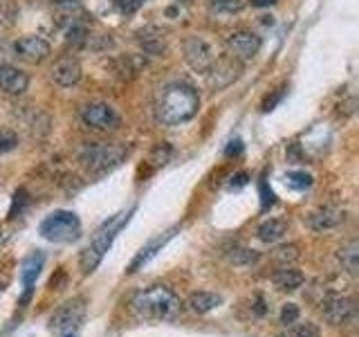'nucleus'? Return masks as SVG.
<instances>
[{
  "mask_svg": "<svg viewBox=\"0 0 359 337\" xmlns=\"http://www.w3.org/2000/svg\"><path fill=\"white\" fill-rule=\"evenodd\" d=\"M220 303H222V297L216 295V292H207V290L194 292V295L189 297V308L194 312H198V315L211 312L213 308H218Z\"/></svg>",
  "mask_w": 359,
  "mask_h": 337,
  "instance_id": "obj_20",
  "label": "nucleus"
},
{
  "mask_svg": "<svg viewBox=\"0 0 359 337\" xmlns=\"http://www.w3.org/2000/svg\"><path fill=\"white\" fill-rule=\"evenodd\" d=\"M224 153H227V155H241V153H243V142H241L238 138L231 140L227 149H224Z\"/></svg>",
  "mask_w": 359,
  "mask_h": 337,
  "instance_id": "obj_34",
  "label": "nucleus"
},
{
  "mask_svg": "<svg viewBox=\"0 0 359 337\" xmlns=\"http://www.w3.org/2000/svg\"><path fill=\"white\" fill-rule=\"evenodd\" d=\"M278 337H321V333H319V326L306 322L299 326H287V331Z\"/></svg>",
  "mask_w": 359,
  "mask_h": 337,
  "instance_id": "obj_25",
  "label": "nucleus"
},
{
  "mask_svg": "<svg viewBox=\"0 0 359 337\" xmlns=\"http://www.w3.org/2000/svg\"><path fill=\"white\" fill-rule=\"evenodd\" d=\"M43 265H45V254L41 250L32 252L29 256L22 258V263H20V284H22L20 306H25V303L32 299V295H34V284H36V279L41 275Z\"/></svg>",
  "mask_w": 359,
  "mask_h": 337,
  "instance_id": "obj_11",
  "label": "nucleus"
},
{
  "mask_svg": "<svg viewBox=\"0 0 359 337\" xmlns=\"http://www.w3.org/2000/svg\"><path fill=\"white\" fill-rule=\"evenodd\" d=\"M171 155H173L171 146H168V144H157L155 149H153V153H151V162L155 166H162V164H166L168 160H171Z\"/></svg>",
  "mask_w": 359,
  "mask_h": 337,
  "instance_id": "obj_27",
  "label": "nucleus"
},
{
  "mask_svg": "<svg viewBox=\"0 0 359 337\" xmlns=\"http://www.w3.org/2000/svg\"><path fill=\"white\" fill-rule=\"evenodd\" d=\"M39 232L43 239H48L52 243H72L81 234V220H79L74 211L59 209L43 218Z\"/></svg>",
  "mask_w": 359,
  "mask_h": 337,
  "instance_id": "obj_5",
  "label": "nucleus"
},
{
  "mask_svg": "<svg viewBox=\"0 0 359 337\" xmlns=\"http://www.w3.org/2000/svg\"><path fill=\"white\" fill-rule=\"evenodd\" d=\"M224 258H227L229 263L233 265H254L258 263V258H261V254H258L256 250H250V247L245 245H231L224 250Z\"/></svg>",
  "mask_w": 359,
  "mask_h": 337,
  "instance_id": "obj_22",
  "label": "nucleus"
},
{
  "mask_svg": "<svg viewBox=\"0 0 359 337\" xmlns=\"http://www.w3.org/2000/svg\"><path fill=\"white\" fill-rule=\"evenodd\" d=\"M344 220H346V211L337 209V207H323L319 211H312L308 216V225H310V230H314V232L334 230V227H339Z\"/></svg>",
  "mask_w": 359,
  "mask_h": 337,
  "instance_id": "obj_17",
  "label": "nucleus"
},
{
  "mask_svg": "<svg viewBox=\"0 0 359 337\" xmlns=\"http://www.w3.org/2000/svg\"><path fill=\"white\" fill-rule=\"evenodd\" d=\"M283 95H285V88H278L276 93L272 95V97H267V99L263 101V106H261V108H263V112H269V110H274V108H276V104H278V101L283 99Z\"/></svg>",
  "mask_w": 359,
  "mask_h": 337,
  "instance_id": "obj_32",
  "label": "nucleus"
},
{
  "mask_svg": "<svg viewBox=\"0 0 359 337\" xmlns=\"http://www.w3.org/2000/svg\"><path fill=\"white\" fill-rule=\"evenodd\" d=\"M245 7L243 0H211L209 9L213 11L216 16H233Z\"/></svg>",
  "mask_w": 359,
  "mask_h": 337,
  "instance_id": "obj_24",
  "label": "nucleus"
},
{
  "mask_svg": "<svg viewBox=\"0 0 359 337\" xmlns=\"http://www.w3.org/2000/svg\"><path fill=\"white\" fill-rule=\"evenodd\" d=\"M63 337H76L74 333H67V335H63Z\"/></svg>",
  "mask_w": 359,
  "mask_h": 337,
  "instance_id": "obj_39",
  "label": "nucleus"
},
{
  "mask_svg": "<svg viewBox=\"0 0 359 337\" xmlns=\"http://www.w3.org/2000/svg\"><path fill=\"white\" fill-rule=\"evenodd\" d=\"M128 155V149L121 144H86L81 153H79V162L86 166L88 173L101 176L112 171L115 166L123 162V157Z\"/></svg>",
  "mask_w": 359,
  "mask_h": 337,
  "instance_id": "obj_4",
  "label": "nucleus"
},
{
  "mask_svg": "<svg viewBox=\"0 0 359 337\" xmlns=\"http://www.w3.org/2000/svg\"><path fill=\"white\" fill-rule=\"evenodd\" d=\"M339 261L344 265V270H348L351 275H355L359 270V243L351 241L348 245H344L339 250Z\"/></svg>",
  "mask_w": 359,
  "mask_h": 337,
  "instance_id": "obj_23",
  "label": "nucleus"
},
{
  "mask_svg": "<svg viewBox=\"0 0 359 337\" xmlns=\"http://www.w3.org/2000/svg\"><path fill=\"white\" fill-rule=\"evenodd\" d=\"M285 180H287V185L294 189H308L312 185V176L306 171H290L285 176Z\"/></svg>",
  "mask_w": 359,
  "mask_h": 337,
  "instance_id": "obj_26",
  "label": "nucleus"
},
{
  "mask_svg": "<svg viewBox=\"0 0 359 337\" xmlns=\"http://www.w3.org/2000/svg\"><path fill=\"white\" fill-rule=\"evenodd\" d=\"M175 232H177V227H173V230H168V232H164V234H160V236H157V239H153L149 245H144L142 247V250L137 252V256H135L133 258V263L128 265V272L133 275V272H137V270L142 267V265H146V263H149L151 261V258L157 254V252H160L162 250V247L168 243V241H171L173 239V236H175Z\"/></svg>",
  "mask_w": 359,
  "mask_h": 337,
  "instance_id": "obj_18",
  "label": "nucleus"
},
{
  "mask_svg": "<svg viewBox=\"0 0 359 337\" xmlns=\"http://www.w3.org/2000/svg\"><path fill=\"white\" fill-rule=\"evenodd\" d=\"M130 306L142 319H173L180 312V297L166 286H151L133 297Z\"/></svg>",
  "mask_w": 359,
  "mask_h": 337,
  "instance_id": "obj_2",
  "label": "nucleus"
},
{
  "mask_svg": "<svg viewBox=\"0 0 359 337\" xmlns=\"http://www.w3.org/2000/svg\"><path fill=\"white\" fill-rule=\"evenodd\" d=\"M261 196H263V207L267 209V207H272L274 205V194H272V189L267 191V185L265 183H261Z\"/></svg>",
  "mask_w": 359,
  "mask_h": 337,
  "instance_id": "obj_33",
  "label": "nucleus"
},
{
  "mask_svg": "<svg viewBox=\"0 0 359 337\" xmlns=\"http://www.w3.org/2000/svg\"><path fill=\"white\" fill-rule=\"evenodd\" d=\"M272 281H274V286H276L278 290L292 292V290H297V288H301V286H303V275L299 272V270L287 267V265H285V267L276 270L274 277H272Z\"/></svg>",
  "mask_w": 359,
  "mask_h": 337,
  "instance_id": "obj_21",
  "label": "nucleus"
},
{
  "mask_svg": "<svg viewBox=\"0 0 359 337\" xmlns=\"http://www.w3.org/2000/svg\"><path fill=\"white\" fill-rule=\"evenodd\" d=\"M149 0H117V5H119V9L123 11V14H135L140 7H144Z\"/></svg>",
  "mask_w": 359,
  "mask_h": 337,
  "instance_id": "obj_31",
  "label": "nucleus"
},
{
  "mask_svg": "<svg viewBox=\"0 0 359 337\" xmlns=\"http://www.w3.org/2000/svg\"><path fill=\"white\" fill-rule=\"evenodd\" d=\"M261 48H263V39L252 29H238L229 34V39H227L229 56H233V59L241 63L256 59V54L261 52Z\"/></svg>",
  "mask_w": 359,
  "mask_h": 337,
  "instance_id": "obj_9",
  "label": "nucleus"
},
{
  "mask_svg": "<svg viewBox=\"0 0 359 337\" xmlns=\"http://www.w3.org/2000/svg\"><path fill=\"white\" fill-rule=\"evenodd\" d=\"M16 146H18V135L14 131H7V128L0 131V155L14 151Z\"/></svg>",
  "mask_w": 359,
  "mask_h": 337,
  "instance_id": "obj_28",
  "label": "nucleus"
},
{
  "mask_svg": "<svg viewBox=\"0 0 359 337\" xmlns=\"http://www.w3.org/2000/svg\"><path fill=\"white\" fill-rule=\"evenodd\" d=\"M299 306L297 303H285L283 310H280V324L283 326H292V324H297L299 319Z\"/></svg>",
  "mask_w": 359,
  "mask_h": 337,
  "instance_id": "obj_29",
  "label": "nucleus"
},
{
  "mask_svg": "<svg viewBox=\"0 0 359 337\" xmlns=\"http://www.w3.org/2000/svg\"><path fill=\"white\" fill-rule=\"evenodd\" d=\"M200 110L198 90L187 81H171L160 88L155 99V119L162 126H182Z\"/></svg>",
  "mask_w": 359,
  "mask_h": 337,
  "instance_id": "obj_1",
  "label": "nucleus"
},
{
  "mask_svg": "<svg viewBox=\"0 0 359 337\" xmlns=\"http://www.w3.org/2000/svg\"><path fill=\"white\" fill-rule=\"evenodd\" d=\"M14 52H16L18 59H22L25 63L36 65V63H43L45 59H48L52 48H50V43L41 37H22L16 41Z\"/></svg>",
  "mask_w": 359,
  "mask_h": 337,
  "instance_id": "obj_13",
  "label": "nucleus"
},
{
  "mask_svg": "<svg viewBox=\"0 0 359 337\" xmlns=\"http://www.w3.org/2000/svg\"><path fill=\"white\" fill-rule=\"evenodd\" d=\"M243 74V63L236 61L233 56H218L213 65L207 70V84L211 93H220V90L236 84Z\"/></svg>",
  "mask_w": 359,
  "mask_h": 337,
  "instance_id": "obj_7",
  "label": "nucleus"
},
{
  "mask_svg": "<svg viewBox=\"0 0 359 337\" xmlns=\"http://www.w3.org/2000/svg\"><path fill=\"white\" fill-rule=\"evenodd\" d=\"M83 317H86L83 299H74V301H67L61 310H56L50 326H52V331L67 335V333H74L79 326H81Z\"/></svg>",
  "mask_w": 359,
  "mask_h": 337,
  "instance_id": "obj_10",
  "label": "nucleus"
},
{
  "mask_svg": "<svg viewBox=\"0 0 359 337\" xmlns=\"http://www.w3.org/2000/svg\"><path fill=\"white\" fill-rule=\"evenodd\" d=\"M81 119L88 128H95L101 133L108 131H117L121 126V117L119 112L112 108L110 104H104V101H95V104H88L81 110Z\"/></svg>",
  "mask_w": 359,
  "mask_h": 337,
  "instance_id": "obj_8",
  "label": "nucleus"
},
{
  "mask_svg": "<svg viewBox=\"0 0 359 337\" xmlns=\"http://www.w3.org/2000/svg\"><path fill=\"white\" fill-rule=\"evenodd\" d=\"M258 306H263V299H258ZM256 312H258V315H263L265 308H256Z\"/></svg>",
  "mask_w": 359,
  "mask_h": 337,
  "instance_id": "obj_38",
  "label": "nucleus"
},
{
  "mask_svg": "<svg viewBox=\"0 0 359 337\" xmlns=\"http://www.w3.org/2000/svg\"><path fill=\"white\" fill-rule=\"evenodd\" d=\"M321 310H323V317L328 319L330 324H334V326L348 324L355 317V303H353V299L339 297V295L325 299L321 303Z\"/></svg>",
  "mask_w": 359,
  "mask_h": 337,
  "instance_id": "obj_14",
  "label": "nucleus"
},
{
  "mask_svg": "<svg viewBox=\"0 0 359 337\" xmlns=\"http://www.w3.org/2000/svg\"><path fill=\"white\" fill-rule=\"evenodd\" d=\"M81 77H83L81 63H79V59L72 54L61 56V59L52 65V81L61 88L76 86L79 81H81Z\"/></svg>",
  "mask_w": 359,
  "mask_h": 337,
  "instance_id": "obj_12",
  "label": "nucleus"
},
{
  "mask_svg": "<svg viewBox=\"0 0 359 337\" xmlns=\"http://www.w3.org/2000/svg\"><path fill=\"white\" fill-rule=\"evenodd\" d=\"M135 39H137L140 48L146 54H155L160 56L168 50V34L162 27H155V25H146L142 29L135 32Z\"/></svg>",
  "mask_w": 359,
  "mask_h": 337,
  "instance_id": "obj_15",
  "label": "nucleus"
},
{
  "mask_svg": "<svg viewBox=\"0 0 359 337\" xmlns=\"http://www.w3.org/2000/svg\"><path fill=\"white\" fill-rule=\"evenodd\" d=\"M218 48L216 43L209 41L202 34H194L184 41V61L194 72L207 74V70L213 65V61L218 59Z\"/></svg>",
  "mask_w": 359,
  "mask_h": 337,
  "instance_id": "obj_6",
  "label": "nucleus"
},
{
  "mask_svg": "<svg viewBox=\"0 0 359 337\" xmlns=\"http://www.w3.org/2000/svg\"><path fill=\"white\" fill-rule=\"evenodd\" d=\"M274 256L278 258V261H294V258H299V252H297V245H285V247H278V250L274 252Z\"/></svg>",
  "mask_w": 359,
  "mask_h": 337,
  "instance_id": "obj_30",
  "label": "nucleus"
},
{
  "mask_svg": "<svg viewBox=\"0 0 359 337\" xmlns=\"http://www.w3.org/2000/svg\"><path fill=\"white\" fill-rule=\"evenodd\" d=\"M133 211H135V209H128V211L117 213V216H112L110 220H106V223L101 225V227L95 232V236L90 239L88 247H86L83 254H81V270H83L86 275L95 272L97 265H99L101 261H104L106 252L110 250V245L115 243L117 234H119L123 227H126V223L130 220Z\"/></svg>",
  "mask_w": 359,
  "mask_h": 337,
  "instance_id": "obj_3",
  "label": "nucleus"
},
{
  "mask_svg": "<svg viewBox=\"0 0 359 337\" xmlns=\"http://www.w3.org/2000/svg\"><path fill=\"white\" fill-rule=\"evenodd\" d=\"M285 234H287V220L283 218H269L258 225V230H256V236L263 243H276L283 239Z\"/></svg>",
  "mask_w": 359,
  "mask_h": 337,
  "instance_id": "obj_19",
  "label": "nucleus"
},
{
  "mask_svg": "<svg viewBox=\"0 0 359 337\" xmlns=\"http://www.w3.org/2000/svg\"><path fill=\"white\" fill-rule=\"evenodd\" d=\"M278 3V0H250V5L252 7H258V9H263V7H274Z\"/></svg>",
  "mask_w": 359,
  "mask_h": 337,
  "instance_id": "obj_35",
  "label": "nucleus"
},
{
  "mask_svg": "<svg viewBox=\"0 0 359 337\" xmlns=\"http://www.w3.org/2000/svg\"><path fill=\"white\" fill-rule=\"evenodd\" d=\"M231 180H236V183H231V189H238V187H245V185H247V180H250V176H247V173H238V176L231 178Z\"/></svg>",
  "mask_w": 359,
  "mask_h": 337,
  "instance_id": "obj_36",
  "label": "nucleus"
},
{
  "mask_svg": "<svg viewBox=\"0 0 359 337\" xmlns=\"http://www.w3.org/2000/svg\"><path fill=\"white\" fill-rule=\"evenodd\" d=\"M54 5H74V3H79V0H52Z\"/></svg>",
  "mask_w": 359,
  "mask_h": 337,
  "instance_id": "obj_37",
  "label": "nucleus"
},
{
  "mask_svg": "<svg viewBox=\"0 0 359 337\" xmlns=\"http://www.w3.org/2000/svg\"><path fill=\"white\" fill-rule=\"evenodd\" d=\"M29 88V74L22 72L20 67L11 65V63H3L0 65V90L7 95H22Z\"/></svg>",
  "mask_w": 359,
  "mask_h": 337,
  "instance_id": "obj_16",
  "label": "nucleus"
}]
</instances>
